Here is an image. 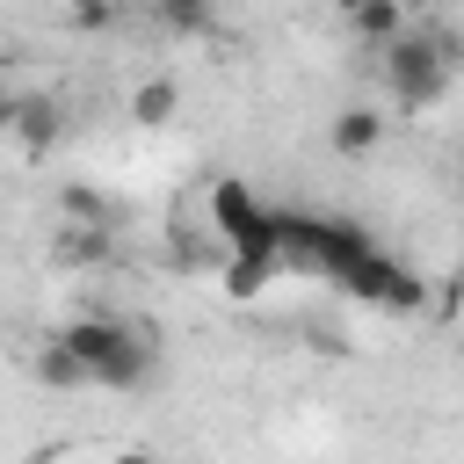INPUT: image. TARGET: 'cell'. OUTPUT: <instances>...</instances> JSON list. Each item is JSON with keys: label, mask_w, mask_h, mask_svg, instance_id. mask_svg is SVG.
I'll return each instance as SVG.
<instances>
[{"label": "cell", "mask_w": 464, "mask_h": 464, "mask_svg": "<svg viewBox=\"0 0 464 464\" xmlns=\"http://www.w3.org/2000/svg\"><path fill=\"white\" fill-rule=\"evenodd\" d=\"M58 341L80 355L87 384H102V392H138V384L160 370L152 334H145V326H130V319H116V312H87V319L58 326Z\"/></svg>", "instance_id": "obj_1"}, {"label": "cell", "mask_w": 464, "mask_h": 464, "mask_svg": "<svg viewBox=\"0 0 464 464\" xmlns=\"http://www.w3.org/2000/svg\"><path fill=\"white\" fill-rule=\"evenodd\" d=\"M457 65H464V51H457L450 36H435V29H406V36L384 44V87H392L406 109H435V102L450 94Z\"/></svg>", "instance_id": "obj_2"}, {"label": "cell", "mask_w": 464, "mask_h": 464, "mask_svg": "<svg viewBox=\"0 0 464 464\" xmlns=\"http://www.w3.org/2000/svg\"><path fill=\"white\" fill-rule=\"evenodd\" d=\"M210 232L232 246V254H276V210L239 181V174H218L210 181ZM283 268V261H276Z\"/></svg>", "instance_id": "obj_3"}, {"label": "cell", "mask_w": 464, "mask_h": 464, "mask_svg": "<svg viewBox=\"0 0 464 464\" xmlns=\"http://www.w3.org/2000/svg\"><path fill=\"white\" fill-rule=\"evenodd\" d=\"M341 290L362 297V304H384V312H413V304H420V276H413L406 261H392L384 246H370V254L341 276Z\"/></svg>", "instance_id": "obj_4"}, {"label": "cell", "mask_w": 464, "mask_h": 464, "mask_svg": "<svg viewBox=\"0 0 464 464\" xmlns=\"http://www.w3.org/2000/svg\"><path fill=\"white\" fill-rule=\"evenodd\" d=\"M51 254H58V268H94L109 254V225H58Z\"/></svg>", "instance_id": "obj_5"}, {"label": "cell", "mask_w": 464, "mask_h": 464, "mask_svg": "<svg viewBox=\"0 0 464 464\" xmlns=\"http://www.w3.org/2000/svg\"><path fill=\"white\" fill-rule=\"evenodd\" d=\"M283 268H276V254H225V297H261L268 283H276Z\"/></svg>", "instance_id": "obj_6"}, {"label": "cell", "mask_w": 464, "mask_h": 464, "mask_svg": "<svg viewBox=\"0 0 464 464\" xmlns=\"http://www.w3.org/2000/svg\"><path fill=\"white\" fill-rule=\"evenodd\" d=\"M348 22H355V36H362V44H377V51H384L392 36H406V0H362Z\"/></svg>", "instance_id": "obj_7"}, {"label": "cell", "mask_w": 464, "mask_h": 464, "mask_svg": "<svg viewBox=\"0 0 464 464\" xmlns=\"http://www.w3.org/2000/svg\"><path fill=\"white\" fill-rule=\"evenodd\" d=\"M377 138H384V116L377 109H341L334 116V152L362 160V152H377Z\"/></svg>", "instance_id": "obj_8"}, {"label": "cell", "mask_w": 464, "mask_h": 464, "mask_svg": "<svg viewBox=\"0 0 464 464\" xmlns=\"http://www.w3.org/2000/svg\"><path fill=\"white\" fill-rule=\"evenodd\" d=\"M7 130H22L29 145H51V138H58V102H44V94L14 102V123H7Z\"/></svg>", "instance_id": "obj_9"}, {"label": "cell", "mask_w": 464, "mask_h": 464, "mask_svg": "<svg viewBox=\"0 0 464 464\" xmlns=\"http://www.w3.org/2000/svg\"><path fill=\"white\" fill-rule=\"evenodd\" d=\"M36 377H44V384H58V392H65V384H87V370H80V355H72V348H65L58 334H51L44 348H36Z\"/></svg>", "instance_id": "obj_10"}, {"label": "cell", "mask_w": 464, "mask_h": 464, "mask_svg": "<svg viewBox=\"0 0 464 464\" xmlns=\"http://www.w3.org/2000/svg\"><path fill=\"white\" fill-rule=\"evenodd\" d=\"M174 102H181V87H174V80H145V87L130 94V116H138V123H167V116H174Z\"/></svg>", "instance_id": "obj_11"}, {"label": "cell", "mask_w": 464, "mask_h": 464, "mask_svg": "<svg viewBox=\"0 0 464 464\" xmlns=\"http://www.w3.org/2000/svg\"><path fill=\"white\" fill-rule=\"evenodd\" d=\"M58 210H65V225H116V203L94 196V188H65Z\"/></svg>", "instance_id": "obj_12"}, {"label": "cell", "mask_w": 464, "mask_h": 464, "mask_svg": "<svg viewBox=\"0 0 464 464\" xmlns=\"http://www.w3.org/2000/svg\"><path fill=\"white\" fill-rule=\"evenodd\" d=\"M160 22L181 29V36H196V29H210V0H160Z\"/></svg>", "instance_id": "obj_13"}, {"label": "cell", "mask_w": 464, "mask_h": 464, "mask_svg": "<svg viewBox=\"0 0 464 464\" xmlns=\"http://www.w3.org/2000/svg\"><path fill=\"white\" fill-rule=\"evenodd\" d=\"M65 7H72L80 22H102V14H109V0H65Z\"/></svg>", "instance_id": "obj_14"}, {"label": "cell", "mask_w": 464, "mask_h": 464, "mask_svg": "<svg viewBox=\"0 0 464 464\" xmlns=\"http://www.w3.org/2000/svg\"><path fill=\"white\" fill-rule=\"evenodd\" d=\"M109 464H152V457H145V450H123V457H109Z\"/></svg>", "instance_id": "obj_15"}, {"label": "cell", "mask_w": 464, "mask_h": 464, "mask_svg": "<svg viewBox=\"0 0 464 464\" xmlns=\"http://www.w3.org/2000/svg\"><path fill=\"white\" fill-rule=\"evenodd\" d=\"M7 123H14V102H7V94H0V130H7Z\"/></svg>", "instance_id": "obj_16"}, {"label": "cell", "mask_w": 464, "mask_h": 464, "mask_svg": "<svg viewBox=\"0 0 464 464\" xmlns=\"http://www.w3.org/2000/svg\"><path fill=\"white\" fill-rule=\"evenodd\" d=\"M334 7H341V14H355V7H362V0H334Z\"/></svg>", "instance_id": "obj_17"}, {"label": "cell", "mask_w": 464, "mask_h": 464, "mask_svg": "<svg viewBox=\"0 0 464 464\" xmlns=\"http://www.w3.org/2000/svg\"><path fill=\"white\" fill-rule=\"evenodd\" d=\"M457 188H464V160H457Z\"/></svg>", "instance_id": "obj_18"}]
</instances>
